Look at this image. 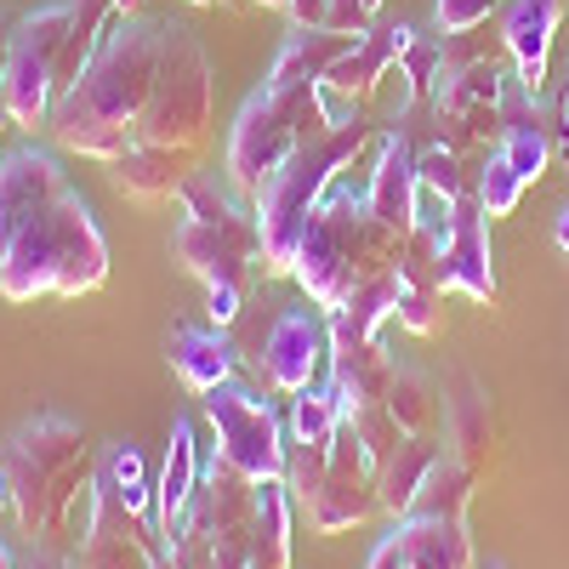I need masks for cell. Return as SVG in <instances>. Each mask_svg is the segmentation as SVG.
<instances>
[{
    "label": "cell",
    "mask_w": 569,
    "mask_h": 569,
    "mask_svg": "<svg viewBox=\"0 0 569 569\" xmlns=\"http://www.w3.org/2000/svg\"><path fill=\"white\" fill-rule=\"evenodd\" d=\"M109 279V240L58 154L12 149L0 160V297H86Z\"/></svg>",
    "instance_id": "obj_1"
},
{
    "label": "cell",
    "mask_w": 569,
    "mask_h": 569,
    "mask_svg": "<svg viewBox=\"0 0 569 569\" xmlns=\"http://www.w3.org/2000/svg\"><path fill=\"white\" fill-rule=\"evenodd\" d=\"M160 46H166V23H149V18H114L103 46L91 52V63L80 69V80L52 103V137L58 149L69 154H86V160H120L131 142H137V126H142V109L154 98V74H160Z\"/></svg>",
    "instance_id": "obj_2"
},
{
    "label": "cell",
    "mask_w": 569,
    "mask_h": 569,
    "mask_svg": "<svg viewBox=\"0 0 569 569\" xmlns=\"http://www.w3.org/2000/svg\"><path fill=\"white\" fill-rule=\"evenodd\" d=\"M12 490V512L29 541L40 547H74L91 525V501H98V461L86 450L80 421L69 416H34L7 439L0 456Z\"/></svg>",
    "instance_id": "obj_3"
},
{
    "label": "cell",
    "mask_w": 569,
    "mask_h": 569,
    "mask_svg": "<svg viewBox=\"0 0 569 569\" xmlns=\"http://www.w3.org/2000/svg\"><path fill=\"white\" fill-rule=\"evenodd\" d=\"M399 251H405V240L370 217L365 194H353L348 182H330L325 200L308 217V228H302V246H297L291 273H297L302 291L330 313V308H342L365 279L393 273Z\"/></svg>",
    "instance_id": "obj_4"
},
{
    "label": "cell",
    "mask_w": 569,
    "mask_h": 569,
    "mask_svg": "<svg viewBox=\"0 0 569 569\" xmlns=\"http://www.w3.org/2000/svg\"><path fill=\"white\" fill-rule=\"evenodd\" d=\"M376 142V131L365 120L337 126L284 160V171L257 194V228H262V273H291L297 246H302V228L313 217V206L325 200V188L337 182V171L353 166V154Z\"/></svg>",
    "instance_id": "obj_5"
},
{
    "label": "cell",
    "mask_w": 569,
    "mask_h": 569,
    "mask_svg": "<svg viewBox=\"0 0 569 569\" xmlns=\"http://www.w3.org/2000/svg\"><path fill=\"white\" fill-rule=\"evenodd\" d=\"M182 217H177V262L182 273H194L200 284H251L262 268V228L257 206H240L233 188L217 177H188L182 188Z\"/></svg>",
    "instance_id": "obj_6"
},
{
    "label": "cell",
    "mask_w": 569,
    "mask_h": 569,
    "mask_svg": "<svg viewBox=\"0 0 569 569\" xmlns=\"http://www.w3.org/2000/svg\"><path fill=\"white\" fill-rule=\"evenodd\" d=\"M325 131H337V126L319 109V86H262V91H251L240 120H233V137H228L233 188L257 206V194L284 171V160Z\"/></svg>",
    "instance_id": "obj_7"
},
{
    "label": "cell",
    "mask_w": 569,
    "mask_h": 569,
    "mask_svg": "<svg viewBox=\"0 0 569 569\" xmlns=\"http://www.w3.org/2000/svg\"><path fill=\"white\" fill-rule=\"evenodd\" d=\"M211 103H217V80H211L206 46L194 40V29L166 23L154 98L142 109L137 142H154V149H177V154L200 160L206 142H211Z\"/></svg>",
    "instance_id": "obj_8"
},
{
    "label": "cell",
    "mask_w": 569,
    "mask_h": 569,
    "mask_svg": "<svg viewBox=\"0 0 569 569\" xmlns=\"http://www.w3.org/2000/svg\"><path fill=\"white\" fill-rule=\"evenodd\" d=\"M69 23H74V0H58V7H40V12L12 23L7 69H0V126H46L52 120Z\"/></svg>",
    "instance_id": "obj_9"
},
{
    "label": "cell",
    "mask_w": 569,
    "mask_h": 569,
    "mask_svg": "<svg viewBox=\"0 0 569 569\" xmlns=\"http://www.w3.org/2000/svg\"><path fill=\"white\" fill-rule=\"evenodd\" d=\"M200 405H206V421H211L217 456H222L228 467H240L251 485L284 479V445H291V433H284L279 410H273L262 393L222 382V388L200 393Z\"/></svg>",
    "instance_id": "obj_10"
},
{
    "label": "cell",
    "mask_w": 569,
    "mask_h": 569,
    "mask_svg": "<svg viewBox=\"0 0 569 569\" xmlns=\"http://www.w3.org/2000/svg\"><path fill=\"white\" fill-rule=\"evenodd\" d=\"M382 512V496H376V461L359 445L353 421L342 416L337 439H330V467H325V485L308 501V525L319 536H337V530H359Z\"/></svg>",
    "instance_id": "obj_11"
},
{
    "label": "cell",
    "mask_w": 569,
    "mask_h": 569,
    "mask_svg": "<svg viewBox=\"0 0 569 569\" xmlns=\"http://www.w3.org/2000/svg\"><path fill=\"white\" fill-rule=\"evenodd\" d=\"M166 552V536L149 512H131L120 496H109L98 485L91 501V525L74 541L80 569H154V558Z\"/></svg>",
    "instance_id": "obj_12"
},
{
    "label": "cell",
    "mask_w": 569,
    "mask_h": 569,
    "mask_svg": "<svg viewBox=\"0 0 569 569\" xmlns=\"http://www.w3.org/2000/svg\"><path fill=\"white\" fill-rule=\"evenodd\" d=\"M319 365H330V330H325V319L308 313V308H284V313L268 325V342H262V353H257L262 388L297 399L302 388H313Z\"/></svg>",
    "instance_id": "obj_13"
},
{
    "label": "cell",
    "mask_w": 569,
    "mask_h": 569,
    "mask_svg": "<svg viewBox=\"0 0 569 569\" xmlns=\"http://www.w3.org/2000/svg\"><path fill=\"white\" fill-rule=\"evenodd\" d=\"M365 206L382 228H393L399 240L416 233V222H421V177H416V142L405 131L376 137V166H370V182H365Z\"/></svg>",
    "instance_id": "obj_14"
},
{
    "label": "cell",
    "mask_w": 569,
    "mask_h": 569,
    "mask_svg": "<svg viewBox=\"0 0 569 569\" xmlns=\"http://www.w3.org/2000/svg\"><path fill=\"white\" fill-rule=\"evenodd\" d=\"M445 291H461L472 302L496 308V262H490V217L479 206V194H461L456 217H450V240H445V268H439Z\"/></svg>",
    "instance_id": "obj_15"
},
{
    "label": "cell",
    "mask_w": 569,
    "mask_h": 569,
    "mask_svg": "<svg viewBox=\"0 0 569 569\" xmlns=\"http://www.w3.org/2000/svg\"><path fill=\"white\" fill-rule=\"evenodd\" d=\"M563 23V0H507L501 12V40H507V58L512 74L525 91L547 86V58H552V34Z\"/></svg>",
    "instance_id": "obj_16"
},
{
    "label": "cell",
    "mask_w": 569,
    "mask_h": 569,
    "mask_svg": "<svg viewBox=\"0 0 569 569\" xmlns=\"http://www.w3.org/2000/svg\"><path fill=\"white\" fill-rule=\"evenodd\" d=\"M410 40H416L410 23H399V29H370L348 58L330 63V74H325L319 86L342 91V98H353V103H370L376 91L388 86V74L399 69V58H405V46H410Z\"/></svg>",
    "instance_id": "obj_17"
},
{
    "label": "cell",
    "mask_w": 569,
    "mask_h": 569,
    "mask_svg": "<svg viewBox=\"0 0 569 569\" xmlns=\"http://www.w3.org/2000/svg\"><path fill=\"white\" fill-rule=\"evenodd\" d=\"M200 171L194 154H177V149H154V142H131V149L120 160H109V177L126 200L137 206H160L171 194H182L188 177Z\"/></svg>",
    "instance_id": "obj_18"
},
{
    "label": "cell",
    "mask_w": 569,
    "mask_h": 569,
    "mask_svg": "<svg viewBox=\"0 0 569 569\" xmlns=\"http://www.w3.org/2000/svg\"><path fill=\"white\" fill-rule=\"evenodd\" d=\"M445 439H450V456L467 467H479L496 445V405L472 370H450L445 382Z\"/></svg>",
    "instance_id": "obj_19"
},
{
    "label": "cell",
    "mask_w": 569,
    "mask_h": 569,
    "mask_svg": "<svg viewBox=\"0 0 569 569\" xmlns=\"http://www.w3.org/2000/svg\"><path fill=\"white\" fill-rule=\"evenodd\" d=\"M200 472H206V456H200V439H194V421H171V445H166V467L154 479V525L160 536H177L188 501L200 490Z\"/></svg>",
    "instance_id": "obj_20"
},
{
    "label": "cell",
    "mask_w": 569,
    "mask_h": 569,
    "mask_svg": "<svg viewBox=\"0 0 569 569\" xmlns=\"http://www.w3.org/2000/svg\"><path fill=\"white\" fill-rule=\"evenodd\" d=\"M393 541L410 569H472V536L467 518H433V512H410L393 525Z\"/></svg>",
    "instance_id": "obj_21"
},
{
    "label": "cell",
    "mask_w": 569,
    "mask_h": 569,
    "mask_svg": "<svg viewBox=\"0 0 569 569\" xmlns=\"http://www.w3.org/2000/svg\"><path fill=\"white\" fill-rule=\"evenodd\" d=\"M166 359H171V370H177V382L188 388V393H211V388H222L228 376H233V348H228V337L211 325H177L171 330V342H166Z\"/></svg>",
    "instance_id": "obj_22"
},
{
    "label": "cell",
    "mask_w": 569,
    "mask_h": 569,
    "mask_svg": "<svg viewBox=\"0 0 569 569\" xmlns=\"http://www.w3.org/2000/svg\"><path fill=\"white\" fill-rule=\"evenodd\" d=\"M393 359L376 342H330V388H337L342 410H359V405H382L388 399V382H393Z\"/></svg>",
    "instance_id": "obj_23"
},
{
    "label": "cell",
    "mask_w": 569,
    "mask_h": 569,
    "mask_svg": "<svg viewBox=\"0 0 569 569\" xmlns=\"http://www.w3.org/2000/svg\"><path fill=\"white\" fill-rule=\"evenodd\" d=\"M353 46L359 40L353 34H337V29H291L262 86H319L330 74V63L348 58Z\"/></svg>",
    "instance_id": "obj_24"
},
{
    "label": "cell",
    "mask_w": 569,
    "mask_h": 569,
    "mask_svg": "<svg viewBox=\"0 0 569 569\" xmlns=\"http://www.w3.org/2000/svg\"><path fill=\"white\" fill-rule=\"evenodd\" d=\"M439 456H445V450H439V439H433V433H405L393 456L376 461V496H382V512L393 518V525L410 512V501H416L421 479L433 472V461H439Z\"/></svg>",
    "instance_id": "obj_25"
},
{
    "label": "cell",
    "mask_w": 569,
    "mask_h": 569,
    "mask_svg": "<svg viewBox=\"0 0 569 569\" xmlns=\"http://www.w3.org/2000/svg\"><path fill=\"white\" fill-rule=\"evenodd\" d=\"M291 490L284 479L257 485V518H251V541H257V569H291Z\"/></svg>",
    "instance_id": "obj_26"
},
{
    "label": "cell",
    "mask_w": 569,
    "mask_h": 569,
    "mask_svg": "<svg viewBox=\"0 0 569 569\" xmlns=\"http://www.w3.org/2000/svg\"><path fill=\"white\" fill-rule=\"evenodd\" d=\"M382 405L393 410V421L405 427V433H433L439 416H445V388H439L427 370L399 365V370H393V382H388V399H382Z\"/></svg>",
    "instance_id": "obj_27"
},
{
    "label": "cell",
    "mask_w": 569,
    "mask_h": 569,
    "mask_svg": "<svg viewBox=\"0 0 569 569\" xmlns=\"http://www.w3.org/2000/svg\"><path fill=\"white\" fill-rule=\"evenodd\" d=\"M98 485H103L109 496H120L131 512H149V518H154V479H149V467H142V456H137L126 439L103 445V456H98Z\"/></svg>",
    "instance_id": "obj_28"
},
{
    "label": "cell",
    "mask_w": 569,
    "mask_h": 569,
    "mask_svg": "<svg viewBox=\"0 0 569 569\" xmlns=\"http://www.w3.org/2000/svg\"><path fill=\"white\" fill-rule=\"evenodd\" d=\"M467 501H472V467L467 461H456L450 450L433 461V472L421 479V490H416V501H410V512H433V518H467ZM405 512V518H410Z\"/></svg>",
    "instance_id": "obj_29"
},
{
    "label": "cell",
    "mask_w": 569,
    "mask_h": 569,
    "mask_svg": "<svg viewBox=\"0 0 569 569\" xmlns=\"http://www.w3.org/2000/svg\"><path fill=\"white\" fill-rule=\"evenodd\" d=\"M416 177L427 194H445V200H461L479 188V177L467 171V154L445 149V142H427V149H416Z\"/></svg>",
    "instance_id": "obj_30"
},
{
    "label": "cell",
    "mask_w": 569,
    "mask_h": 569,
    "mask_svg": "<svg viewBox=\"0 0 569 569\" xmlns=\"http://www.w3.org/2000/svg\"><path fill=\"white\" fill-rule=\"evenodd\" d=\"M342 399L337 388H302L291 399V439H308V445H330L337 439V427H342Z\"/></svg>",
    "instance_id": "obj_31"
},
{
    "label": "cell",
    "mask_w": 569,
    "mask_h": 569,
    "mask_svg": "<svg viewBox=\"0 0 569 569\" xmlns=\"http://www.w3.org/2000/svg\"><path fill=\"white\" fill-rule=\"evenodd\" d=\"M479 206H485V217L496 222V217H512L518 211V200H525V177L512 171V160L501 154V149H490V160H485V171H479Z\"/></svg>",
    "instance_id": "obj_32"
},
{
    "label": "cell",
    "mask_w": 569,
    "mask_h": 569,
    "mask_svg": "<svg viewBox=\"0 0 569 569\" xmlns=\"http://www.w3.org/2000/svg\"><path fill=\"white\" fill-rule=\"evenodd\" d=\"M325 467H330V445H308V439L284 445V490H291L297 507L313 501V490L325 485Z\"/></svg>",
    "instance_id": "obj_33"
},
{
    "label": "cell",
    "mask_w": 569,
    "mask_h": 569,
    "mask_svg": "<svg viewBox=\"0 0 569 569\" xmlns=\"http://www.w3.org/2000/svg\"><path fill=\"white\" fill-rule=\"evenodd\" d=\"M393 319L410 330V337H439V330H445V291H439V284H405L399 279Z\"/></svg>",
    "instance_id": "obj_34"
},
{
    "label": "cell",
    "mask_w": 569,
    "mask_h": 569,
    "mask_svg": "<svg viewBox=\"0 0 569 569\" xmlns=\"http://www.w3.org/2000/svg\"><path fill=\"white\" fill-rule=\"evenodd\" d=\"M348 421H353L359 445L370 450V461L393 456V450H399V439H405V427L393 421V410H388V405H359V410H348Z\"/></svg>",
    "instance_id": "obj_35"
},
{
    "label": "cell",
    "mask_w": 569,
    "mask_h": 569,
    "mask_svg": "<svg viewBox=\"0 0 569 569\" xmlns=\"http://www.w3.org/2000/svg\"><path fill=\"white\" fill-rule=\"evenodd\" d=\"M439 63H445V52H439V34H416L410 46H405V58H399V69H405V80L421 91H433V80H439Z\"/></svg>",
    "instance_id": "obj_36"
},
{
    "label": "cell",
    "mask_w": 569,
    "mask_h": 569,
    "mask_svg": "<svg viewBox=\"0 0 569 569\" xmlns=\"http://www.w3.org/2000/svg\"><path fill=\"white\" fill-rule=\"evenodd\" d=\"M496 7L501 0H439L433 23H439V34H467V29H485Z\"/></svg>",
    "instance_id": "obj_37"
},
{
    "label": "cell",
    "mask_w": 569,
    "mask_h": 569,
    "mask_svg": "<svg viewBox=\"0 0 569 569\" xmlns=\"http://www.w3.org/2000/svg\"><path fill=\"white\" fill-rule=\"evenodd\" d=\"M325 29H337V34H353V40H365L376 23H370V12H365V0H330Z\"/></svg>",
    "instance_id": "obj_38"
},
{
    "label": "cell",
    "mask_w": 569,
    "mask_h": 569,
    "mask_svg": "<svg viewBox=\"0 0 569 569\" xmlns=\"http://www.w3.org/2000/svg\"><path fill=\"white\" fill-rule=\"evenodd\" d=\"M211 291V302H206V313H211V325L222 330V325H233L240 319V302H246V284H206Z\"/></svg>",
    "instance_id": "obj_39"
},
{
    "label": "cell",
    "mask_w": 569,
    "mask_h": 569,
    "mask_svg": "<svg viewBox=\"0 0 569 569\" xmlns=\"http://www.w3.org/2000/svg\"><path fill=\"white\" fill-rule=\"evenodd\" d=\"M284 12H291V29H325L330 0H284Z\"/></svg>",
    "instance_id": "obj_40"
},
{
    "label": "cell",
    "mask_w": 569,
    "mask_h": 569,
    "mask_svg": "<svg viewBox=\"0 0 569 569\" xmlns=\"http://www.w3.org/2000/svg\"><path fill=\"white\" fill-rule=\"evenodd\" d=\"M365 569H410V563H405L399 541H393V536H382V541H376V552H370V563H365Z\"/></svg>",
    "instance_id": "obj_41"
},
{
    "label": "cell",
    "mask_w": 569,
    "mask_h": 569,
    "mask_svg": "<svg viewBox=\"0 0 569 569\" xmlns=\"http://www.w3.org/2000/svg\"><path fill=\"white\" fill-rule=\"evenodd\" d=\"M552 233H558V251H563V262H569V206L558 211V222H552Z\"/></svg>",
    "instance_id": "obj_42"
},
{
    "label": "cell",
    "mask_w": 569,
    "mask_h": 569,
    "mask_svg": "<svg viewBox=\"0 0 569 569\" xmlns=\"http://www.w3.org/2000/svg\"><path fill=\"white\" fill-rule=\"evenodd\" d=\"M558 142H563V154H569V91H563V103H558Z\"/></svg>",
    "instance_id": "obj_43"
},
{
    "label": "cell",
    "mask_w": 569,
    "mask_h": 569,
    "mask_svg": "<svg viewBox=\"0 0 569 569\" xmlns=\"http://www.w3.org/2000/svg\"><path fill=\"white\" fill-rule=\"evenodd\" d=\"M12 512V490H7V472H0V518Z\"/></svg>",
    "instance_id": "obj_44"
},
{
    "label": "cell",
    "mask_w": 569,
    "mask_h": 569,
    "mask_svg": "<svg viewBox=\"0 0 569 569\" xmlns=\"http://www.w3.org/2000/svg\"><path fill=\"white\" fill-rule=\"evenodd\" d=\"M114 7H120L126 18H137V12H142V0H114Z\"/></svg>",
    "instance_id": "obj_45"
},
{
    "label": "cell",
    "mask_w": 569,
    "mask_h": 569,
    "mask_svg": "<svg viewBox=\"0 0 569 569\" xmlns=\"http://www.w3.org/2000/svg\"><path fill=\"white\" fill-rule=\"evenodd\" d=\"M0 569H18V558H12V547L0 541Z\"/></svg>",
    "instance_id": "obj_46"
},
{
    "label": "cell",
    "mask_w": 569,
    "mask_h": 569,
    "mask_svg": "<svg viewBox=\"0 0 569 569\" xmlns=\"http://www.w3.org/2000/svg\"><path fill=\"white\" fill-rule=\"evenodd\" d=\"M7 40H12V29L0 23V69H7Z\"/></svg>",
    "instance_id": "obj_47"
},
{
    "label": "cell",
    "mask_w": 569,
    "mask_h": 569,
    "mask_svg": "<svg viewBox=\"0 0 569 569\" xmlns=\"http://www.w3.org/2000/svg\"><path fill=\"white\" fill-rule=\"evenodd\" d=\"M365 12H370V18H376V12H382V0H365Z\"/></svg>",
    "instance_id": "obj_48"
},
{
    "label": "cell",
    "mask_w": 569,
    "mask_h": 569,
    "mask_svg": "<svg viewBox=\"0 0 569 569\" xmlns=\"http://www.w3.org/2000/svg\"><path fill=\"white\" fill-rule=\"evenodd\" d=\"M251 7H284V0H251Z\"/></svg>",
    "instance_id": "obj_49"
},
{
    "label": "cell",
    "mask_w": 569,
    "mask_h": 569,
    "mask_svg": "<svg viewBox=\"0 0 569 569\" xmlns=\"http://www.w3.org/2000/svg\"><path fill=\"white\" fill-rule=\"evenodd\" d=\"M194 7H228V0H194Z\"/></svg>",
    "instance_id": "obj_50"
}]
</instances>
